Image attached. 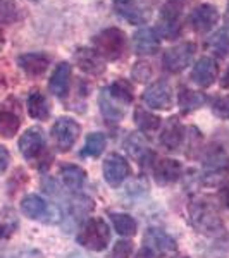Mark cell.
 I'll return each mask as SVG.
<instances>
[{
    "mask_svg": "<svg viewBox=\"0 0 229 258\" xmlns=\"http://www.w3.org/2000/svg\"><path fill=\"white\" fill-rule=\"evenodd\" d=\"M91 45H93L95 52L102 57L103 60H118L123 57L124 50H126V35H124L123 30L119 28H105L98 33V35L93 36L91 40Z\"/></svg>",
    "mask_w": 229,
    "mask_h": 258,
    "instance_id": "6da1fadb",
    "label": "cell"
},
{
    "mask_svg": "<svg viewBox=\"0 0 229 258\" xmlns=\"http://www.w3.org/2000/svg\"><path fill=\"white\" fill-rule=\"evenodd\" d=\"M178 251V244L167 232L160 229H148L145 232L143 246L135 258H173Z\"/></svg>",
    "mask_w": 229,
    "mask_h": 258,
    "instance_id": "7a4b0ae2",
    "label": "cell"
},
{
    "mask_svg": "<svg viewBox=\"0 0 229 258\" xmlns=\"http://www.w3.org/2000/svg\"><path fill=\"white\" fill-rule=\"evenodd\" d=\"M78 244L91 251H103L110 241V229L100 217H91L83 224L76 236Z\"/></svg>",
    "mask_w": 229,
    "mask_h": 258,
    "instance_id": "3957f363",
    "label": "cell"
},
{
    "mask_svg": "<svg viewBox=\"0 0 229 258\" xmlns=\"http://www.w3.org/2000/svg\"><path fill=\"white\" fill-rule=\"evenodd\" d=\"M190 217L195 227L200 229V232H215L222 227L219 212L212 207L209 200H198L191 202L190 205Z\"/></svg>",
    "mask_w": 229,
    "mask_h": 258,
    "instance_id": "277c9868",
    "label": "cell"
},
{
    "mask_svg": "<svg viewBox=\"0 0 229 258\" xmlns=\"http://www.w3.org/2000/svg\"><path fill=\"white\" fill-rule=\"evenodd\" d=\"M183 2L185 0H167L162 6L159 24H160V36L173 40L180 36L181 33V14H183Z\"/></svg>",
    "mask_w": 229,
    "mask_h": 258,
    "instance_id": "5b68a950",
    "label": "cell"
},
{
    "mask_svg": "<svg viewBox=\"0 0 229 258\" xmlns=\"http://www.w3.org/2000/svg\"><path fill=\"white\" fill-rule=\"evenodd\" d=\"M195 52H197V45L193 41H183V43L176 45V47H170L169 50H165L164 57H162L164 69L173 74L181 73V71H185L191 64Z\"/></svg>",
    "mask_w": 229,
    "mask_h": 258,
    "instance_id": "8992f818",
    "label": "cell"
},
{
    "mask_svg": "<svg viewBox=\"0 0 229 258\" xmlns=\"http://www.w3.org/2000/svg\"><path fill=\"white\" fill-rule=\"evenodd\" d=\"M114 11L131 24H147L153 14L152 4L143 0H114Z\"/></svg>",
    "mask_w": 229,
    "mask_h": 258,
    "instance_id": "52a82bcc",
    "label": "cell"
},
{
    "mask_svg": "<svg viewBox=\"0 0 229 258\" xmlns=\"http://www.w3.org/2000/svg\"><path fill=\"white\" fill-rule=\"evenodd\" d=\"M81 133V126L71 117H59L52 127V136L57 148L61 152H69L74 147L78 136Z\"/></svg>",
    "mask_w": 229,
    "mask_h": 258,
    "instance_id": "ba28073f",
    "label": "cell"
},
{
    "mask_svg": "<svg viewBox=\"0 0 229 258\" xmlns=\"http://www.w3.org/2000/svg\"><path fill=\"white\" fill-rule=\"evenodd\" d=\"M143 102L150 109L169 110L173 107V90L165 80H159L143 91Z\"/></svg>",
    "mask_w": 229,
    "mask_h": 258,
    "instance_id": "9c48e42d",
    "label": "cell"
},
{
    "mask_svg": "<svg viewBox=\"0 0 229 258\" xmlns=\"http://www.w3.org/2000/svg\"><path fill=\"white\" fill-rule=\"evenodd\" d=\"M219 21L217 7L212 4H202L197 6L190 14V24L195 33L198 35H205V33L212 31Z\"/></svg>",
    "mask_w": 229,
    "mask_h": 258,
    "instance_id": "30bf717a",
    "label": "cell"
},
{
    "mask_svg": "<svg viewBox=\"0 0 229 258\" xmlns=\"http://www.w3.org/2000/svg\"><path fill=\"white\" fill-rule=\"evenodd\" d=\"M21 127L19 103L14 98H9L0 107V135L4 138H14Z\"/></svg>",
    "mask_w": 229,
    "mask_h": 258,
    "instance_id": "8fae6325",
    "label": "cell"
},
{
    "mask_svg": "<svg viewBox=\"0 0 229 258\" xmlns=\"http://www.w3.org/2000/svg\"><path fill=\"white\" fill-rule=\"evenodd\" d=\"M131 167L128 160L119 153H110L103 162V179L109 182L110 186H119L123 181L130 176Z\"/></svg>",
    "mask_w": 229,
    "mask_h": 258,
    "instance_id": "7c38bea8",
    "label": "cell"
},
{
    "mask_svg": "<svg viewBox=\"0 0 229 258\" xmlns=\"http://www.w3.org/2000/svg\"><path fill=\"white\" fill-rule=\"evenodd\" d=\"M160 48V33L155 28H141L133 35V50L138 55H153Z\"/></svg>",
    "mask_w": 229,
    "mask_h": 258,
    "instance_id": "4fadbf2b",
    "label": "cell"
},
{
    "mask_svg": "<svg viewBox=\"0 0 229 258\" xmlns=\"http://www.w3.org/2000/svg\"><path fill=\"white\" fill-rule=\"evenodd\" d=\"M74 60L80 66L81 71H85L90 76H100L105 73V60L90 47H80L74 52Z\"/></svg>",
    "mask_w": 229,
    "mask_h": 258,
    "instance_id": "5bb4252c",
    "label": "cell"
},
{
    "mask_svg": "<svg viewBox=\"0 0 229 258\" xmlns=\"http://www.w3.org/2000/svg\"><path fill=\"white\" fill-rule=\"evenodd\" d=\"M217 73L219 68L215 64L214 59L210 57H202V59L197 60V64L193 66V71H191V81L195 85H198L200 88H209L217 80Z\"/></svg>",
    "mask_w": 229,
    "mask_h": 258,
    "instance_id": "9a60e30c",
    "label": "cell"
},
{
    "mask_svg": "<svg viewBox=\"0 0 229 258\" xmlns=\"http://www.w3.org/2000/svg\"><path fill=\"white\" fill-rule=\"evenodd\" d=\"M45 147V136L40 127H30L23 133L19 138V152L23 153L24 159L31 160L41 153Z\"/></svg>",
    "mask_w": 229,
    "mask_h": 258,
    "instance_id": "2e32d148",
    "label": "cell"
},
{
    "mask_svg": "<svg viewBox=\"0 0 229 258\" xmlns=\"http://www.w3.org/2000/svg\"><path fill=\"white\" fill-rule=\"evenodd\" d=\"M18 66L28 76H41L50 66V57L43 52H28L18 57Z\"/></svg>",
    "mask_w": 229,
    "mask_h": 258,
    "instance_id": "e0dca14e",
    "label": "cell"
},
{
    "mask_svg": "<svg viewBox=\"0 0 229 258\" xmlns=\"http://www.w3.org/2000/svg\"><path fill=\"white\" fill-rule=\"evenodd\" d=\"M69 86H71V66L68 62H61L55 69H53L52 76L48 81V88L50 93L57 98H64L69 93Z\"/></svg>",
    "mask_w": 229,
    "mask_h": 258,
    "instance_id": "ac0fdd59",
    "label": "cell"
},
{
    "mask_svg": "<svg viewBox=\"0 0 229 258\" xmlns=\"http://www.w3.org/2000/svg\"><path fill=\"white\" fill-rule=\"evenodd\" d=\"M183 174L181 162L174 159H160L153 165V176L159 184H170V182L178 181Z\"/></svg>",
    "mask_w": 229,
    "mask_h": 258,
    "instance_id": "d6986e66",
    "label": "cell"
},
{
    "mask_svg": "<svg viewBox=\"0 0 229 258\" xmlns=\"http://www.w3.org/2000/svg\"><path fill=\"white\" fill-rule=\"evenodd\" d=\"M98 105H100V112L105 119L114 120V122H119V120L124 119L126 115V105H123L121 102H118L112 95L109 93V88H103L98 95Z\"/></svg>",
    "mask_w": 229,
    "mask_h": 258,
    "instance_id": "ffe728a7",
    "label": "cell"
},
{
    "mask_svg": "<svg viewBox=\"0 0 229 258\" xmlns=\"http://www.w3.org/2000/svg\"><path fill=\"white\" fill-rule=\"evenodd\" d=\"M183 140H185V127L178 119H169L160 133V143L167 150H176L181 147Z\"/></svg>",
    "mask_w": 229,
    "mask_h": 258,
    "instance_id": "44dd1931",
    "label": "cell"
},
{
    "mask_svg": "<svg viewBox=\"0 0 229 258\" xmlns=\"http://www.w3.org/2000/svg\"><path fill=\"white\" fill-rule=\"evenodd\" d=\"M21 210H23V214L26 215L28 219L41 220L43 217H47L48 212L52 209H50L48 203L41 197H38V195H28V197H24L23 202H21Z\"/></svg>",
    "mask_w": 229,
    "mask_h": 258,
    "instance_id": "7402d4cb",
    "label": "cell"
},
{
    "mask_svg": "<svg viewBox=\"0 0 229 258\" xmlns=\"http://www.w3.org/2000/svg\"><path fill=\"white\" fill-rule=\"evenodd\" d=\"M205 102H207L205 95L198 93V91H193V90H188V88H185V86L180 88L178 103H180V109L183 114H191L193 110L200 109Z\"/></svg>",
    "mask_w": 229,
    "mask_h": 258,
    "instance_id": "603a6c76",
    "label": "cell"
},
{
    "mask_svg": "<svg viewBox=\"0 0 229 258\" xmlns=\"http://www.w3.org/2000/svg\"><path fill=\"white\" fill-rule=\"evenodd\" d=\"M28 114L36 120H47L50 115V105L48 100L45 98L43 93L33 91L28 97Z\"/></svg>",
    "mask_w": 229,
    "mask_h": 258,
    "instance_id": "cb8c5ba5",
    "label": "cell"
},
{
    "mask_svg": "<svg viewBox=\"0 0 229 258\" xmlns=\"http://www.w3.org/2000/svg\"><path fill=\"white\" fill-rule=\"evenodd\" d=\"M135 122H136V126L140 127L141 133H145V135H153V133H157L160 129L162 119L145 109H136Z\"/></svg>",
    "mask_w": 229,
    "mask_h": 258,
    "instance_id": "d4e9b609",
    "label": "cell"
},
{
    "mask_svg": "<svg viewBox=\"0 0 229 258\" xmlns=\"http://www.w3.org/2000/svg\"><path fill=\"white\" fill-rule=\"evenodd\" d=\"M61 177L69 189H81L86 181V172L78 165H62Z\"/></svg>",
    "mask_w": 229,
    "mask_h": 258,
    "instance_id": "484cf974",
    "label": "cell"
},
{
    "mask_svg": "<svg viewBox=\"0 0 229 258\" xmlns=\"http://www.w3.org/2000/svg\"><path fill=\"white\" fill-rule=\"evenodd\" d=\"M105 145H107L105 135H102V133H90V135L86 136L85 147L81 150V155L97 159V157L102 155L103 150H105Z\"/></svg>",
    "mask_w": 229,
    "mask_h": 258,
    "instance_id": "4316f807",
    "label": "cell"
},
{
    "mask_svg": "<svg viewBox=\"0 0 229 258\" xmlns=\"http://www.w3.org/2000/svg\"><path fill=\"white\" fill-rule=\"evenodd\" d=\"M109 93L118 100V102H121L126 107L130 105V103L133 102V98H135L131 83L126 81V80H118L116 83H112V85L109 86Z\"/></svg>",
    "mask_w": 229,
    "mask_h": 258,
    "instance_id": "83f0119b",
    "label": "cell"
},
{
    "mask_svg": "<svg viewBox=\"0 0 229 258\" xmlns=\"http://www.w3.org/2000/svg\"><path fill=\"white\" fill-rule=\"evenodd\" d=\"M110 220H112V224H114L116 231H118L121 236H135L136 234V222L131 215L112 212Z\"/></svg>",
    "mask_w": 229,
    "mask_h": 258,
    "instance_id": "f1b7e54d",
    "label": "cell"
},
{
    "mask_svg": "<svg viewBox=\"0 0 229 258\" xmlns=\"http://www.w3.org/2000/svg\"><path fill=\"white\" fill-rule=\"evenodd\" d=\"M209 47L219 59H226L229 55V31L220 30L209 40Z\"/></svg>",
    "mask_w": 229,
    "mask_h": 258,
    "instance_id": "f546056e",
    "label": "cell"
},
{
    "mask_svg": "<svg viewBox=\"0 0 229 258\" xmlns=\"http://www.w3.org/2000/svg\"><path fill=\"white\" fill-rule=\"evenodd\" d=\"M19 18L16 0H0V26H9Z\"/></svg>",
    "mask_w": 229,
    "mask_h": 258,
    "instance_id": "4dcf8cb0",
    "label": "cell"
},
{
    "mask_svg": "<svg viewBox=\"0 0 229 258\" xmlns=\"http://www.w3.org/2000/svg\"><path fill=\"white\" fill-rule=\"evenodd\" d=\"M126 148H128V152H130L131 155H135V157L152 155V153L148 152V148L145 147L143 140H141L140 136H136V135H131L130 138H128V141H126Z\"/></svg>",
    "mask_w": 229,
    "mask_h": 258,
    "instance_id": "1f68e13d",
    "label": "cell"
},
{
    "mask_svg": "<svg viewBox=\"0 0 229 258\" xmlns=\"http://www.w3.org/2000/svg\"><path fill=\"white\" fill-rule=\"evenodd\" d=\"M152 74H153L152 66H150L148 62H143V60L136 62V64L133 66V69H131V76L135 78L136 81H140V83H145L147 80H150V78H152Z\"/></svg>",
    "mask_w": 229,
    "mask_h": 258,
    "instance_id": "d6a6232c",
    "label": "cell"
},
{
    "mask_svg": "<svg viewBox=\"0 0 229 258\" xmlns=\"http://www.w3.org/2000/svg\"><path fill=\"white\" fill-rule=\"evenodd\" d=\"M212 112L220 119H229V97H219L212 102Z\"/></svg>",
    "mask_w": 229,
    "mask_h": 258,
    "instance_id": "836d02e7",
    "label": "cell"
},
{
    "mask_svg": "<svg viewBox=\"0 0 229 258\" xmlns=\"http://www.w3.org/2000/svg\"><path fill=\"white\" fill-rule=\"evenodd\" d=\"M133 246L130 241H118L114 249L110 251L109 258H131Z\"/></svg>",
    "mask_w": 229,
    "mask_h": 258,
    "instance_id": "e575fe53",
    "label": "cell"
},
{
    "mask_svg": "<svg viewBox=\"0 0 229 258\" xmlns=\"http://www.w3.org/2000/svg\"><path fill=\"white\" fill-rule=\"evenodd\" d=\"M9 162H11V153H9V150L0 145V174L6 172V169L9 167Z\"/></svg>",
    "mask_w": 229,
    "mask_h": 258,
    "instance_id": "d590c367",
    "label": "cell"
},
{
    "mask_svg": "<svg viewBox=\"0 0 229 258\" xmlns=\"http://www.w3.org/2000/svg\"><path fill=\"white\" fill-rule=\"evenodd\" d=\"M220 200H222V203L229 209V184H226L220 189Z\"/></svg>",
    "mask_w": 229,
    "mask_h": 258,
    "instance_id": "8d00e7d4",
    "label": "cell"
},
{
    "mask_svg": "<svg viewBox=\"0 0 229 258\" xmlns=\"http://www.w3.org/2000/svg\"><path fill=\"white\" fill-rule=\"evenodd\" d=\"M220 86H222L224 90H227V88H229V66H227L226 73H224L222 80H220Z\"/></svg>",
    "mask_w": 229,
    "mask_h": 258,
    "instance_id": "74e56055",
    "label": "cell"
},
{
    "mask_svg": "<svg viewBox=\"0 0 229 258\" xmlns=\"http://www.w3.org/2000/svg\"><path fill=\"white\" fill-rule=\"evenodd\" d=\"M224 21H226V24H227V28H229V2H227V6H226V16H224Z\"/></svg>",
    "mask_w": 229,
    "mask_h": 258,
    "instance_id": "f35d334b",
    "label": "cell"
}]
</instances>
